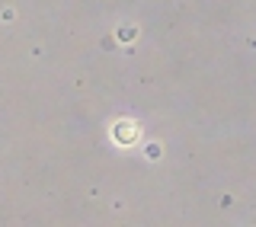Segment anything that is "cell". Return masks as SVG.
<instances>
[{
    "instance_id": "6da1fadb",
    "label": "cell",
    "mask_w": 256,
    "mask_h": 227,
    "mask_svg": "<svg viewBox=\"0 0 256 227\" xmlns=\"http://www.w3.org/2000/svg\"><path fill=\"white\" fill-rule=\"evenodd\" d=\"M112 141L122 144V148H132V144L141 141V125L134 118H118L116 125H112Z\"/></svg>"
},
{
    "instance_id": "7a4b0ae2",
    "label": "cell",
    "mask_w": 256,
    "mask_h": 227,
    "mask_svg": "<svg viewBox=\"0 0 256 227\" xmlns=\"http://www.w3.org/2000/svg\"><path fill=\"white\" fill-rule=\"evenodd\" d=\"M132 38H138V29H134V26H122V29H118V42H132Z\"/></svg>"
}]
</instances>
